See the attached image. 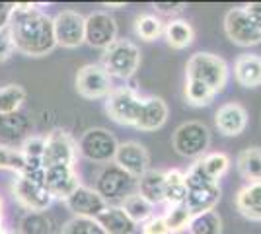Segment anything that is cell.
<instances>
[{
	"mask_svg": "<svg viewBox=\"0 0 261 234\" xmlns=\"http://www.w3.org/2000/svg\"><path fill=\"white\" fill-rule=\"evenodd\" d=\"M32 137V121L22 112L0 113V146L14 148L20 146Z\"/></svg>",
	"mask_w": 261,
	"mask_h": 234,
	"instance_id": "cell-15",
	"label": "cell"
},
{
	"mask_svg": "<svg viewBox=\"0 0 261 234\" xmlns=\"http://www.w3.org/2000/svg\"><path fill=\"white\" fill-rule=\"evenodd\" d=\"M187 197V188H185V174L179 170H170L166 172V188H164V201L174 207V205H184Z\"/></svg>",
	"mask_w": 261,
	"mask_h": 234,
	"instance_id": "cell-26",
	"label": "cell"
},
{
	"mask_svg": "<svg viewBox=\"0 0 261 234\" xmlns=\"http://www.w3.org/2000/svg\"><path fill=\"white\" fill-rule=\"evenodd\" d=\"M14 10H16L14 2H0V30H8Z\"/></svg>",
	"mask_w": 261,
	"mask_h": 234,
	"instance_id": "cell-40",
	"label": "cell"
},
{
	"mask_svg": "<svg viewBox=\"0 0 261 234\" xmlns=\"http://www.w3.org/2000/svg\"><path fill=\"white\" fill-rule=\"evenodd\" d=\"M14 51V43L8 30H0V61H6Z\"/></svg>",
	"mask_w": 261,
	"mask_h": 234,
	"instance_id": "cell-39",
	"label": "cell"
},
{
	"mask_svg": "<svg viewBox=\"0 0 261 234\" xmlns=\"http://www.w3.org/2000/svg\"><path fill=\"white\" fill-rule=\"evenodd\" d=\"M168 119V106L162 98H144L142 100L141 115L137 119V129L141 131H156Z\"/></svg>",
	"mask_w": 261,
	"mask_h": 234,
	"instance_id": "cell-20",
	"label": "cell"
},
{
	"mask_svg": "<svg viewBox=\"0 0 261 234\" xmlns=\"http://www.w3.org/2000/svg\"><path fill=\"white\" fill-rule=\"evenodd\" d=\"M78 145L72 141V137L61 129H55L53 133L45 137V152L43 166H74Z\"/></svg>",
	"mask_w": 261,
	"mask_h": 234,
	"instance_id": "cell-11",
	"label": "cell"
},
{
	"mask_svg": "<svg viewBox=\"0 0 261 234\" xmlns=\"http://www.w3.org/2000/svg\"><path fill=\"white\" fill-rule=\"evenodd\" d=\"M135 32L144 41H154L164 34V23L158 16L152 14H142L135 22Z\"/></svg>",
	"mask_w": 261,
	"mask_h": 234,
	"instance_id": "cell-34",
	"label": "cell"
},
{
	"mask_svg": "<svg viewBox=\"0 0 261 234\" xmlns=\"http://www.w3.org/2000/svg\"><path fill=\"white\" fill-rule=\"evenodd\" d=\"M20 152H22L23 158H28V160H43L45 139L43 137H33L32 135V137L22 145Z\"/></svg>",
	"mask_w": 261,
	"mask_h": 234,
	"instance_id": "cell-37",
	"label": "cell"
},
{
	"mask_svg": "<svg viewBox=\"0 0 261 234\" xmlns=\"http://www.w3.org/2000/svg\"><path fill=\"white\" fill-rule=\"evenodd\" d=\"M193 221V213L187 209V205H174L170 207L168 213L164 215V223L168 226L170 234L184 232L185 228H189V224Z\"/></svg>",
	"mask_w": 261,
	"mask_h": 234,
	"instance_id": "cell-30",
	"label": "cell"
},
{
	"mask_svg": "<svg viewBox=\"0 0 261 234\" xmlns=\"http://www.w3.org/2000/svg\"><path fill=\"white\" fill-rule=\"evenodd\" d=\"M66 207L74 213L76 217H82V219H98L99 215L106 211L108 203L101 199V195L96 190L86 188V186H80L66 199Z\"/></svg>",
	"mask_w": 261,
	"mask_h": 234,
	"instance_id": "cell-17",
	"label": "cell"
},
{
	"mask_svg": "<svg viewBox=\"0 0 261 234\" xmlns=\"http://www.w3.org/2000/svg\"><path fill=\"white\" fill-rule=\"evenodd\" d=\"M137 188L144 199L148 203H162L164 201V188H166V172H158V170H148L144 176L139 178Z\"/></svg>",
	"mask_w": 261,
	"mask_h": 234,
	"instance_id": "cell-23",
	"label": "cell"
},
{
	"mask_svg": "<svg viewBox=\"0 0 261 234\" xmlns=\"http://www.w3.org/2000/svg\"><path fill=\"white\" fill-rule=\"evenodd\" d=\"M6 234H20V232H6Z\"/></svg>",
	"mask_w": 261,
	"mask_h": 234,
	"instance_id": "cell-45",
	"label": "cell"
},
{
	"mask_svg": "<svg viewBox=\"0 0 261 234\" xmlns=\"http://www.w3.org/2000/svg\"><path fill=\"white\" fill-rule=\"evenodd\" d=\"M246 12L251 16V20L255 22V25L261 30V2H251L246 6Z\"/></svg>",
	"mask_w": 261,
	"mask_h": 234,
	"instance_id": "cell-42",
	"label": "cell"
},
{
	"mask_svg": "<svg viewBox=\"0 0 261 234\" xmlns=\"http://www.w3.org/2000/svg\"><path fill=\"white\" fill-rule=\"evenodd\" d=\"M115 164L123 168L127 174H130L133 178H141L148 172V164H150V156L148 150L141 145V143H121L117 146V154H115Z\"/></svg>",
	"mask_w": 261,
	"mask_h": 234,
	"instance_id": "cell-16",
	"label": "cell"
},
{
	"mask_svg": "<svg viewBox=\"0 0 261 234\" xmlns=\"http://www.w3.org/2000/svg\"><path fill=\"white\" fill-rule=\"evenodd\" d=\"M8 32L14 49L28 57H43L57 47L53 18L33 4H16Z\"/></svg>",
	"mask_w": 261,
	"mask_h": 234,
	"instance_id": "cell-1",
	"label": "cell"
},
{
	"mask_svg": "<svg viewBox=\"0 0 261 234\" xmlns=\"http://www.w3.org/2000/svg\"><path fill=\"white\" fill-rule=\"evenodd\" d=\"M187 78H193L203 82L205 86L213 90L215 94L222 92L228 80V67L224 63V59L213 53H195L187 61L185 67Z\"/></svg>",
	"mask_w": 261,
	"mask_h": 234,
	"instance_id": "cell-3",
	"label": "cell"
},
{
	"mask_svg": "<svg viewBox=\"0 0 261 234\" xmlns=\"http://www.w3.org/2000/svg\"><path fill=\"white\" fill-rule=\"evenodd\" d=\"M236 207L244 217L261 221V181H253L240 190L236 195Z\"/></svg>",
	"mask_w": 261,
	"mask_h": 234,
	"instance_id": "cell-24",
	"label": "cell"
},
{
	"mask_svg": "<svg viewBox=\"0 0 261 234\" xmlns=\"http://www.w3.org/2000/svg\"><path fill=\"white\" fill-rule=\"evenodd\" d=\"M23 100H25V90L20 84H8L0 88V113L20 112Z\"/></svg>",
	"mask_w": 261,
	"mask_h": 234,
	"instance_id": "cell-33",
	"label": "cell"
},
{
	"mask_svg": "<svg viewBox=\"0 0 261 234\" xmlns=\"http://www.w3.org/2000/svg\"><path fill=\"white\" fill-rule=\"evenodd\" d=\"M215 123H217L218 131L226 137H236L240 135L246 125H248V113L244 110V106H240L236 101L224 103L217 110L215 115Z\"/></svg>",
	"mask_w": 261,
	"mask_h": 234,
	"instance_id": "cell-19",
	"label": "cell"
},
{
	"mask_svg": "<svg viewBox=\"0 0 261 234\" xmlns=\"http://www.w3.org/2000/svg\"><path fill=\"white\" fill-rule=\"evenodd\" d=\"M76 92L86 100H99L111 92V78L99 65H86L76 74Z\"/></svg>",
	"mask_w": 261,
	"mask_h": 234,
	"instance_id": "cell-13",
	"label": "cell"
},
{
	"mask_svg": "<svg viewBox=\"0 0 261 234\" xmlns=\"http://www.w3.org/2000/svg\"><path fill=\"white\" fill-rule=\"evenodd\" d=\"M152 203H148L141 193H130L129 197L123 201L121 209L129 215V219L133 223L144 224L148 219H152Z\"/></svg>",
	"mask_w": 261,
	"mask_h": 234,
	"instance_id": "cell-28",
	"label": "cell"
},
{
	"mask_svg": "<svg viewBox=\"0 0 261 234\" xmlns=\"http://www.w3.org/2000/svg\"><path fill=\"white\" fill-rule=\"evenodd\" d=\"M234 78L244 88L261 86V57L257 55H240L234 63Z\"/></svg>",
	"mask_w": 261,
	"mask_h": 234,
	"instance_id": "cell-21",
	"label": "cell"
},
{
	"mask_svg": "<svg viewBox=\"0 0 261 234\" xmlns=\"http://www.w3.org/2000/svg\"><path fill=\"white\" fill-rule=\"evenodd\" d=\"M0 234H6L4 232V228H2V221H0Z\"/></svg>",
	"mask_w": 261,
	"mask_h": 234,
	"instance_id": "cell-43",
	"label": "cell"
},
{
	"mask_svg": "<svg viewBox=\"0 0 261 234\" xmlns=\"http://www.w3.org/2000/svg\"><path fill=\"white\" fill-rule=\"evenodd\" d=\"M236 166L240 174L246 179H250L251 184L261 181V148L251 146V148L242 150L236 160Z\"/></svg>",
	"mask_w": 261,
	"mask_h": 234,
	"instance_id": "cell-27",
	"label": "cell"
},
{
	"mask_svg": "<svg viewBox=\"0 0 261 234\" xmlns=\"http://www.w3.org/2000/svg\"><path fill=\"white\" fill-rule=\"evenodd\" d=\"M84 25L86 18L74 10H63L53 18L57 45L74 49L84 43Z\"/></svg>",
	"mask_w": 261,
	"mask_h": 234,
	"instance_id": "cell-12",
	"label": "cell"
},
{
	"mask_svg": "<svg viewBox=\"0 0 261 234\" xmlns=\"http://www.w3.org/2000/svg\"><path fill=\"white\" fill-rule=\"evenodd\" d=\"M154 8L164 12V14H175V12L184 10V4L181 2H172V4L170 2H156Z\"/></svg>",
	"mask_w": 261,
	"mask_h": 234,
	"instance_id": "cell-41",
	"label": "cell"
},
{
	"mask_svg": "<svg viewBox=\"0 0 261 234\" xmlns=\"http://www.w3.org/2000/svg\"><path fill=\"white\" fill-rule=\"evenodd\" d=\"M191 234H220L222 232V219L217 211H207L195 215L189 224Z\"/></svg>",
	"mask_w": 261,
	"mask_h": 234,
	"instance_id": "cell-32",
	"label": "cell"
},
{
	"mask_svg": "<svg viewBox=\"0 0 261 234\" xmlns=\"http://www.w3.org/2000/svg\"><path fill=\"white\" fill-rule=\"evenodd\" d=\"M215 96L217 94L208 88V86H205L203 82L193 80V78H187L185 80V100H187L189 106H195V108L208 106Z\"/></svg>",
	"mask_w": 261,
	"mask_h": 234,
	"instance_id": "cell-31",
	"label": "cell"
},
{
	"mask_svg": "<svg viewBox=\"0 0 261 234\" xmlns=\"http://www.w3.org/2000/svg\"><path fill=\"white\" fill-rule=\"evenodd\" d=\"M224 32L234 45L251 47L261 43V30L251 20L246 8H232L224 16Z\"/></svg>",
	"mask_w": 261,
	"mask_h": 234,
	"instance_id": "cell-9",
	"label": "cell"
},
{
	"mask_svg": "<svg viewBox=\"0 0 261 234\" xmlns=\"http://www.w3.org/2000/svg\"><path fill=\"white\" fill-rule=\"evenodd\" d=\"M45 188L53 197L68 199L80 188L74 166H51L45 168Z\"/></svg>",
	"mask_w": 261,
	"mask_h": 234,
	"instance_id": "cell-18",
	"label": "cell"
},
{
	"mask_svg": "<svg viewBox=\"0 0 261 234\" xmlns=\"http://www.w3.org/2000/svg\"><path fill=\"white\" fill-rule=\"evenodd\" d=\"M117 139L109 133L108 129L94 127L88 129L86 133L80 137L78 141V152L84 156L90 162L96 164H109L111 160H115L117 154Z\"/></svg>",
	"mask_w": 261,
	"mask_h": 234,
	"instance_id": "cell-6",
	"label": "cell"
},
{
	"mask_svg": "<svg viewBox=\"0 0 261 234\" xmlns=\"http://www.w3.org/2000/svg\"><path fill=\"white\" fill-rule=\"evenodd\" d=\"M139 179L127 174L117 164H106L96 178V191L101 195V199L109 201H125L137 188Z\"/></svg>",
	"mask_w": 261,
	"mask_h": 234,
	"instance_id": "cell-5",
	"label": "cell"
},
{
	"mask_svg": "<svg viewBox=\"0 0 261 234\" xmlns=\"http://www.w3.org/2000/svg\"><path fill=\"white\" fill-rule=\"evenodd\" d=\"M199 162H201L203 170L207 172L208 178L217 179V181L228 172L230 168V158L226 154H222V152H211Z\"/></svg>",
	"mask_w": 261,
	"mask_h": 234,
	"instance_id": "cell-35",
	"label": "cell"
},
{
	"mask_svg": "<svg viewBox=\"0 0 261 234\" xmlns=\"http://www.w3.org/2000/svg\"><path fill=\"white\" fill-rule=\"evenodd\" d=\"M185 188H187V197L185 205L187 209L195 215L213 211L215 205L220 201V186L217 179L208 178L207 172L203 170L201 162H195L185 174Z\"/></svg>",
	"mask_w": 261,
	"mask_h": 234,
	"instance_id": "cell-2",
	"label": "cell"
},
{
	"mask_svg": "<svg viewBox=\"0 0 261 234\" xmlns=\"http://www.w3.org/2000/svg\"><path fill=\"white\" fill-rule=\"evenodd\" d=\"M142 234H170V230L164 223V217H152L142 224Z\"/></svg>",
	"mask_w": 261,
	"mask_h": 234,
	"instance_id": "cell-38",
	"label": "cell"
},
{
	"mask_svg": "<svg viewBox=\"0 0 261 234\" xmlns=\"http://www.w3.org/2000/svg\"><path fill=\"white\" fill-rule=\"evenodd\" d=\"M61 234H106V230L99 226L96 219L74 217L63 226Z\"/></svg>",
	"mask_w": 261,
	"mask_h": 234,
	"instance_id": "cell-36",
	"label": "cell"
},
{
	"mask_svg": "<svg viewBox=\"0 0 261 234\" xmlns=\"http://www.w3.org/2000/svg\"><path fill=\"white\" fill-rule=\"evenodd\" d=\"M12 193H14V199L18 201L22 207H25L30 213L47 211L55 199L43 184H37V181L23 178V176H18L14 179Z\"/></svg>",
	"mask_w": 261,
	"mask_h": 234,
	"instance_id": "cell-10",
	"label": "cell"
},
{
	"mask_svg": "<svg viewBox=\"0 0 261 234\" xmlns=\"http://www.w3.org/2000/svg\"><path fill=\"white\" fill-rule=\"evenodd\" d=\"M172 145L175 152L184 158H197L205 154L211 145V133L208 129L199 121H187L175 129L172 137Z\"/></svg>",
	"mask_w": 261,
	"mask_h": 234,
	"instance_id": "cell-8",
	"label": "cell"
},
{
	"mask_svg": "<svg viewBox=\"0 0 261 234\" xmlns=\"http://www.w3.org/2000/svg\"><path fill=\"white\" fill-rule=\"evenodd\" d=\"M142 100L144 98H141L135 90L127 88V86L111 90L108 96V101H106V112L115 123L135 127L139 115H141Z\"/></svg>",
	"mask_w": 261,
	"mask_h": 234,
	"instance_id": "cell-7",
	"label": "cell"
},
{
	"mask_svg": "<svg viewBox=\"0 0 261 234\" xmlns=\"http://www.w3.org/2000/svg\"><path fill=\"white\" fill-rule=\"evenodd\" d=\"M164 37L170 47L174 49H185L193 43V37L195 32L191 28V23L185 22V20H172V22L166 23L164 28Z\"/></svg>",
	"mask_w": 261,
	"mask_h": 234,
	"instance_id": "cell-25",
	"label": "cell"
},
{
	"mask_svg": "<svg viewBox=\"0 0 261 234\" xmlns=\"http://www.w3.org/2000/svg\"><path fill=\"white\" fill-rule=\"evenodd\" d=\"M101 63L109 76L130 78L141 65V51L129 39H115L103 51Z\"/></svg>",
	"mask_w": 261,
	"mask_h": 234,
	"instance_id": "cell-4",
	"label": "cell"
},
{
	"mask_svg": "<svg viewBox=\"0 0 261 234\" xmlns=\"http://www.w3.org/2000/svg\"><path fill=\"white\" fill-rule=\"evenodd\" d=\"M117 39V23L106 12H94L86 18L84 41L96 49H108Z\"/></svg>",
	"mask_w": 261,
	"mask_h": 234,
	"instance_id": "cell-14",
	"label": "cell"
},
{
	"mask_svg": "<svg viewBox=\"0 0 261 234\" xmlns=\"http://www.w3.org/2000/svg\"><path fill=\"white\" fill-rule=\"evenodd\" d=\"M0 221H2V201H0Z\"/></svg>",
	"mask_w": 261,
	"mask_h": 234,
	"instance_id": "cell-44",
	"label": "cell"
},
{
	"mask_svg": "<svg viewBox=\"0 0 261 234\" xmlns=\"http://www.w3.org/2000/svg\"><path fill=\"white\" fill-rule=\"evenodd\" d=\"M98 224L106 230V234H135L137 232V223H133L129 215L121 207H106V211L99 215Z\"/></svg>",
	"mask_w": 261,
	"mask_h": 234,
	"instance_id": "cell-22",
	"label": "cell"
},
{
	"mask_svg": "<svg viewBox=\"0 0 261 234\" xmlns=\"http://www.w3.org/2000/svg\"><path fill=\"white\" fill-rule=\"evenodd\" d=\"M20 234H53V219L45 213H25L20 221Z\"/></svg>",
	"mask_w": 261,
	"mask_h": 234,
	"instance_id": "cell-29",
	"label": "cell"
}]
</instances>
